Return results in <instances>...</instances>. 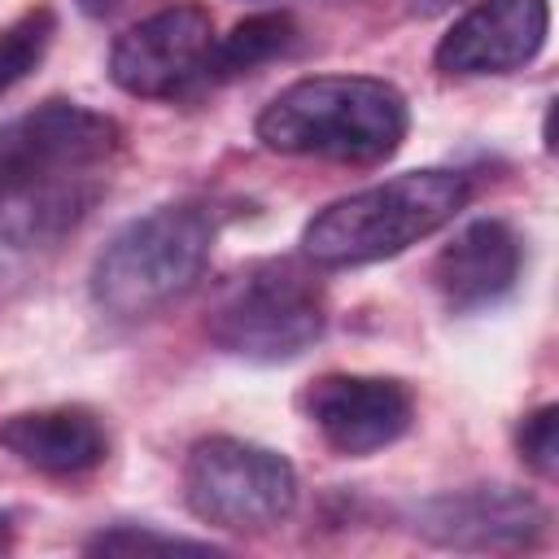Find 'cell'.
Returning a JSON list of instances; mask_svg holds the SVG:
<instances>
[{
  "label": "cell",
  "mask_w": 559,
  "mask_h": 559,
  "mask_svg": "<svg viewBox=\"0 0 559 559\" xmlns=\"http://www.w3.org/2000/svg\"><path fill=\"white\" fill-rule=\"evenodd\" d=\"M122 127L74 100H44L0 127V245L52 249L105 197Z\"/></svg>",
  "instance_id": "obj_1"
},
{
  "label": "cell",
  "mask_w": 559,
  "mask_h": 559,
  "mask_svg": "<svg viewBox=\"0 0 559 559\" xmlns=\"http://www.w3.org/2000/svg\"><path fill=\"white\" fill-rule=\"evenodd\" d=\"M406 96L367 74H314L271 96L253 122L271 153L376 166L406 140Z\"/></svg>",
  "instance_id": "obj_2"
},
{
  "label": "cell",
  "mask_w": 559,
  "mask_h": 559,
  "mask_svg": "<svg viewBox=\"0 0 559 559\" xmlns=\"http://www.w3.org/2000/svg\"><path fill=\"white\" fill-rule=\"evenodd\" d=\"M467 201L472 183L463 170H406L319 210L301 231V253L332 271L367 266L441 231Z\"/></svg>",
  "instance_id": "obj_3"
},
{
  "label": "cell",
  "mask_w": 559,
  "mask_h": 559,
  "mask_svg": "<svg viewBox=\"0 0 559 559\" xmlns=\"http://www.w3.org/2000/svg\"><path fill=\"white\" fill-rule=\"evenodd\" d=\"M210 249L214 218L205 205H157L109 236L92 266V301L114 319H148L201 280Z\"/></svg>",
  "instance_id": "obj_4"
},
{
  "label": "cell",
  "mask_w": 559,
  "mask_h": 559,
  "mask_svg": "<svg viewBox=\"0 0 559 559\" xmlns=\"http://www.w3.org/2000/svg\"><path fill=\"white\" fill-rule=\"evenodd\" d=\"M328 328L319 280L293 258H262L236 271L205 314V332L223 354L249 362H288Z\"/></svg>",
  "instance_id": "obj_5"
},
{
  "label": "cell",
  "mask_w": 559,
  "mask_h": 559,
  "mask_svg": "<svg viewBox=\"0 0 559 559\" xmlns=\"http://www.w3.org/2000/svg\"><path fill=\"white\" fill-rule=\"evenodd\" d=\"M183 502L214 528L262 533L297 507V472L258 441L205 437L183 459Z\"/></svg>",
  "instance_id": "obj_6"
},
{
  "label": "cell",
  "mask_w": 559,
  "mask_h": 559,
  "mask_svg": "<svg viewBox=\"0 0 559 559\" xmlns=\"http://www.w3.org/2000/svg\"><path fill=\"white\" fill-rule=\"evenodd\" d=\"M411 528L445 550L498 555L533 550L550 528V511L515 485H467L424 498L411 511Z\"/></svg>",
  "instance_id": "obj_7"
},
{
  "label": "cell",
  "mask_w": 559,
  "mask_h": 559,
  "mask_svg": "<svg viewBox=\"0 0 559 559\" xmlns=\"http://www.w3.org/2000/svg\"><path fill=\"white\" fill-rule=\"evenodd\" d=\"M214 48V22L201 4L162 9L135 26H127L109 48V79L127 96L166 100L205 79V61Z\"/></svg>",
  "instance_id": "obj_8"
},
{
  "label": "cell",
  "mask_w": 559,
  "mask_h": 559,
  "mask_svg": "<svg viewBox=\"0 0 559 559\" xmlns=\"http://www.w3.org/2000/svg\"><path fill=\"white\" fill-rule=\"evenodd\" d=\"M297 402H301V415L319 428V437L349 459H362L402 441L415 424V397L393 376L328 371L310 380Z\"/></svg>",
  "instance_id": "obj_9"
},
{
  "label": "cell",
  "mask_w": 559,
  "mask_h": 559,
  "mask_svg": "<svg viewBox=\"0 0 559 559\" xmlns=\"http://www.w3.org/2000/svg\"><path fill=\"white\" fill-rule=\"evenodd\" d=\"M550 31L546 0H480L437 44L441 74H507L528 66Z\"/></svg>",
  "instance_id": "obj_10"
},
{
  "label": "cell",
  "mask_w": 559,
  "mask_h": 559,
  "mask_svg": "<svg viewBox=\"0 0 559 559\" xmlns=\"http://www.w3.org/2000/svg\"><path fill=\"white\" fill-rule=\"evenodd\" d=\"M524 266V245L507 218H476L467 223L441 253L432 258V288L459 314L498 306Z\"/></svg>",
  "instance_id": "obj_11"
},
{
  "label": "cell",
  "mask_w": 559,
  "mask_h": 559,
  "mask_svg": "<svg viewBox=\"0 0 559 559\" xmlns=\"http://www.w3.org/2000/svg\"><path fill=\"white\" fill-rule=\"evenodd\" d=\"M0 445L44 476H83L109 459V432L87 406H44L9 415L0 424Z\"/></svg>",
  "instance_id": "obj_12"
},
{
  "label": "cell",
  "mask_w": 559,
  "mask_h": 559,
  "mask_svg": "<svg viewBox=\"0 0 559 559\" xmlns=\"http://www.w3.org/2000/svg\"><path fill=\"white\" fill-rule=\"evenodd\" d=\"M297 44V22L288 13H253L236 22L227 35H214L205 79H236L245 70H258L275 57H284Z\"/></svg>",
  "instance_id": "obj_13"
},
{
  "label": "cell",
  "mask_w": 559,
  "mask_h": 559,
  "mask_svg": "<svg viewBox=\"0 0 559 559\" xmlns=\"http://www.w3.org/2000/svg\"><path fill=\"white\" fill-rule=\"evenodd\" d=\"M52 35H57V13L48 4H35L9 26H0V92L22 83L48 57Z\"/></svg>",
  "instance_id": "obj_14"
},
{
  "label": "cell",
  "mask_w": 559,
  "mask_h": 559,
  "mask_svg": "<svg viewBox=\"0 0 559 559\" xmlns=\"http://www.w3.org/2000/svg\"><path fill=\"white\" fill-rule=\"evenodd\" d=\"M87 555H170V550H197V555H214L218 546L201 542V537H179V533H157L144 524H114L100 528L96 537L83 542Z\"/></svg>",
  "instance_id": "obj_15"
},
{
  "label": "cell",
  "mask_w": 559,
  "mask_h": 559,
  "mask_svg": "<svg viewBox=\"0 0 559 559\" xmlns=\"http://www.w3.org/2000/svg\"><path fill=\"white\" fill-rule=\"evenodd\" d=\"M515 450L520 459L542 476V480H555L559 476V406L546 402L537 411H528L515 428Z\"/></svg>",
  "instance_id": "obj_16"
},
{
  "label": "cell",
  "mask_w": 559,
  "mask_h": 559,
  "mask_svg": "<svg viewBox=\"0 0 559 559\" xmlns=\"http://www.w3.org/2000/svg\"><path fill=\"white\" fill-rule=\"evenodd\" d=\"M87 17H114V13H122L131 0H74Z\"/></svg>",
  "instance_id": "obj_17"
},
{
  "label": "cell",
  "mask_w": 559,
  "mask_h": 559,
  "mask_svg": "<svg viewBox=\"0 0 559 559\" xmlns=\"http://www.w3.org/2000/svg\"><path fill=\"white\" fill-rule=\"evenodd\" d=\"M450 4H459V0H406V9H411V13H419V17H432V13L450 9Z\"/></svg>",
  "instance_id": "obj_18"
},
{
  "label": "cell",
  "mask_w": 559,
  "mask_h": 559,
  "mask_svg": "<svg viewBox=\"0 0 559 559\" xmlns=\"http://www.w3.org/2000/svg\"><path fill=\"white\" fill-rule=\"evenodd\" d=\"M13 546V520L0 511V550H9Z\"/></svg>",
  "instance_id": "obj_19"
}]
</instances>
